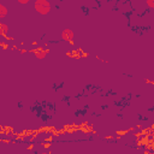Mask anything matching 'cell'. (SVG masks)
Masks as SVG:
<instances>
[{
    "label": "cell",
    "mask_w": 154,
    "mask_h": 154,
    "mask_svg": "<svg viewBox=\"0 0 154 154\" xmlns=\"http://www.w3.org/2000/svg\"><path fill=\"white\" fill-rule=\"evenodd\" d=\"M17 1H18L19 4H22V5H26V4H28L30 0H17Z\"/></svg>",
    "instance_id": "cell-7"
},
{
    "label": "cell",
    "mask_w": 154,
    "mask_h": 154,
    "mask_svg": "<svg viewBox=\"0 0 154 154\" xmlns=\"http://www.w3.org/2000/svg\"><path fill=\"white\" fill-rule=\"evenodd\" d=\"M46 54H47V51H41V49H38V51L36 52V57H37L38 59H43V58L46 57Z\"/></svg>",
    "instance_id": "cell-5"
},
{
    "label": "cell",
    "mask_w": 154,
    "mask_h": 154,
    "mask_svg": "<svg viewBox=\"0 0 154 154\" xmlns=\"http://www.w3.org/2000/svg\"><path fill=\"white\" fill-rule=\"evenodd\" d=\"M146 2L149 8H154V0H146Z\"/></svg>",
    "instance_id": "cell-6"
},
{
    "label": "cell",
    "mask_w": 154,
    "mask_h": 154,
    "mask_svg": "<svg viewBox=\"0 0 154 154\" xmlns=\"http://www.w3.org/2000/svg\"><path fill=\"white\" fill-rule=\"evenodd\" d=\"M7 31H8V25L7 24H4V23H0V36L6 35Z\"/></svg>",
    "instance_id": "cell-3"
},
{
    "label": "cell",
    "mask_w": 154,
    "mask_h": 154,
    "mask_svg": "<svg viewBox=\"0 0 154 154\" xmlns=\"http://www.w3.org/2000/svg\"><path fill=\"white\" fill-rule=\"evenodd\" d=\"M7 7L5 6V5H2V4H0V19L1 18H5L6 16H7Z\"/></svg>",
    "instance_id": "cell-4"
},
{
    "label": "cell",
    "mask_w": 154,
    "mask_h": 154,
    "mask_svg": "<svg viewBox=\"0 0 154 154\" xmlns=\"http://www.w3.org/2000/svg\"><path fill=\"white\" fill-rule=\"evenodd\" d=\"M34 7H35V11L42 16H46L51 12V4L48 0H35Z\"/></svg>",
    "instance_id": "cell-1"
},
{
    "label": "cell",
    "mask_w": 154,
    "mask_h": 154,
    "mask_svg": "<svg viewBox=\"0 0 154 154\" xmlns=\"http://www.w3.org/2000/svg\"><path fill=\"white\" fill-rule=\"evenodd\" d=\"M73 31L71 29H64L61 31V38L64 41H72L73 40Z\"/></svg>",
    "instance_id": "cell-2"
}]
</instances>
